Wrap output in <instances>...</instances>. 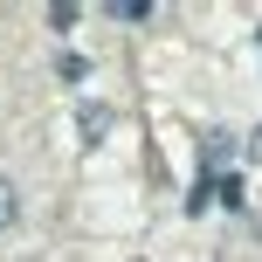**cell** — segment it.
<instances>
[{"mask_svg":"<svg viewBox=\"0 0 262 262\" xmlns=\"http://www.w3.org/2000/svg\"><path fill=\"white\" fill-rule=\"evenodd\" d=\"M104 131H111V111L104 104H83V145H97Z\"/></svg>","mask_w":262,"mask_h":262,"instance_id":"cell-1","label":"cell"},{"mask_svg":"<svg viewBox=\"0 0 262 262\" xmlns=\"http://www.w3.org/2000/svg\"><path fill=\"white\" fill-rule=\"evenodd\" d=\"M14 214H21V193H14V180H0V228H14Z\"/></svg>","mask_w":262,"mask_h":262,"instance_id":"cell-2","label":"cell"},{"mask_svg":"<svg viewBox=\"0 0 262 262\" xmlns=\"http://www.w3.org/2000/svg\"><path fill=\"white\" fill-rule=\"evenodd\" d=\"M207 159H214V166H221V159H235V138H228V131H214V138H207Z\"/></svg>","mask_w":262,"mask_h":262,"instance_id":"cell-3","label":"cell"},{"mask_svg":"<svg viewBox=\"0 0 262 262\" xmlns=\"http://www.w3.org/2000/svg\"><path fill=\"white\" fill-rule=\"evenodd\" d=\"M111 14H118V21H145L152 7H145V0H111Z\"/></svg>","mask_w":262,"mask_h":262,"instance_id":"cell-4","label":"cell"},{"mask_svg":"<svg viewBox=\"0 0 262 262\" xmlns=\"http://www.w3.org/2000/svg\"><path fill=\"white\" fill-rule=\"evenodd\" d=\"M249 152H255V159H262V131H255V138H249Z\"/></svg>","mask_w":262,"mask_h":262,"instance_id":"cell-5","label":"cell"}]
</instances>
